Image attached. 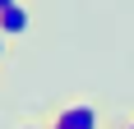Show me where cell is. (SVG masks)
I'll use <instances>...</instances> for the list:
<instances>
[{
	"label": "cell",
	"instance_id": "obj_5",
	"mask_svg": "<svg viewBox=\"0 0 134 129\" xmlns=\"http://www.w3.org/2000/svg\"><path fill=\"white\" fill-rule=\"evenodd\" d=\"M23 129H37V125H23Z\"/></svg>",
	"mask_w": 134,
	"mask_h": 129
},
{
	"label": "cell",
	"instance_id": "obj_6",
	"mask_svg": "<svg viewBox=\"0 0 134 129\" xmlns=\"http://www.w3.org/2000/svg\"><path fill=\"white\" fill-rule=\"evenodd\" d=\"M130 129H134V125H130Z\"/></svg>",
	"mask_w": 134,
	"mask_h": 129
},
{
	"label": "cell",
	"instance_id": "obj_2",
	"mask_svg": "<svg viewBox=\"0 0 134 129\" xmlns=\"http://www.w3.org/2000/svg\"><path fill=\"white\" fill-rule=\"evenodd\" d=\"M28 23H32V19H28V5H23V0L0 5V32H5V37H23Z\"/></svg>",
	"mask_w": 134,
	"mask_h": 129
},
{
	"label": "cell",
	"instance_id": "obj_4",
	"mask_svg": "<svg viewBox=\"0 0 134 129\" xmlns=\"http://www.w3.org/2000/svg\"><path fill=\"white\" fill-rule=\"evenodd\" d=\"M0 5H14V0H0Z\"/></svg>",
	"mask_w": 134,
	"mask_h": 129
},
{
	"label": "cell",
	"instance_id": "obj_1",
	"mask_svg": "<svg viewBox=\"0 0 134 129\" xmlns=\"http://www.w3.org/2000/svg\"><path fill=\"white\" fill-rule=\"evenodd\" d=\"M51 125H55V129H97V106L69 102V106H60V111H55Z\"/></svg>",
	"mask_w": 134,
	"mask_h": 129
},
{
	"label": "cell",
	"instance_id": "obj_3",
	"mask_svg": "<svg viewBox=\"0 0 134 129\" xmlns=\"http://www.w3.org/2000/svg\"><path fill=\"white\" fill-rule=\"evenodd\" d=\"M0 55H5V32H0Z\"/></svg>",
	"mask_w": 134,
	"mask_h": 129
}]
</instances>
